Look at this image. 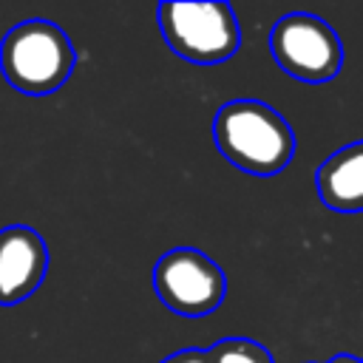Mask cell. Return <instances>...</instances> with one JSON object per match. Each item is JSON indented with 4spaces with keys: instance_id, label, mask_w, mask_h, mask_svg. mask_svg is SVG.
<instances>
[{
    "instance_id": "cell-1",
    "label": "cell",
    "mask_w": 363,
    "mask_h": 363,
    "mask_svg": "<svg viewBox=\"0 0 363 363\" xmlns=\"http://www.w3.org/2000/svg\"><path fill=\"white\" fill-rule=\"evenodd\" d=\"M213 142L233 167L252 176H275L295 156L289 122L258 99L224 102L213 116Z\"/></svg>"
},
{
    "instance_id": "cell-2",
    "label": "cell",
    "mask_w": 363,
    "mask_h": 363,
    "mask_svg": "<svg viewBox=\"0 0 363 363\" xmlns=\"http://www.w3.org/2000/svg\"><path fill=\"white\" fill-rule=\"evenodd\" d=\"M77 54L68 34L51 20H23L0 40V71L26 96H48L74 71Z\"/></svg>"
},
{
    "instance_id": "cell-3",
    "label": "cell",
    "mask_w": 363,
    "mask_h": 363,
    "mask_svg": "<svg viewBox=\"0 0 363 363\" xmlns=\"http://www.w3.org/2000/svg\"><path fill=\"white\" fill-rule=\"evenodd\" d=\"M159 28L167 48L196 65H216L241 48V26L227 3H159Z\"/></svg>"
},
{
    "instance_id": "cell-4",
    "label": "cell",
    "mask_w": 363,
    "mask_h": 363,
    "mask_svg": "<svg viewBox=\"0 0 363 363\" xmlns=\"http://www.w3.org/2000/svg\"><path fill=\"white\" fill-rule=\"evenodd\" d=\"M269 51L278 68L301 82H329L343 65V45L335 28L306 11L284 14L272 26Z\"/></svg>"
},
{
    "instance_id": "cell-5",
    "label": "cell",
    "mask_w": 363,
    "mask_h": 363,
    "mask_svg": "<svg viewBox=\"0 0 363 363\" xmlns=\"http://www.w3.org/2000/svg\"><path fill=\"white\" fill-rule=\"evenodd\" d=\"M153 289L170 312L182 318H201L224 303L227 278L224 269L201 250L176 247L156 261Z\"/></svg>"
},
{
    "instance_id": "cell-6",
    "label": "cell",
    "mask_w": 363,
    "mask_h": 363,
    "mask_svg": "<svg viewBox=\"0 0 363 363\" xmlns=\"http://www.w3.org/2000/svg\"><path fill=\"white\" fill-rule=\"evenodd\" d=\"M48 272V247L28 224L0 230V306H17L31 298Z\"/></svg>"
},
{
    "instance_id": "cell-7",
    "label": "cell",
    "mask_w": 363,
    "mask_h": 363,
    "mask_svg": "<svg viewBox=\"0 0 363 363\" xmlns=\"http://www.w3.org/2000/svg\"><path fill=\"white\" fill-rule=\"evenodd\" d=\"M315 187L323 207L335 213H363V139L323 159L315 173Z\"/></svg>"
},
{
    "instance_id": "cell-8",
    "label": "cell",
    "mask_w": 363,
    "mask_h": 363,
    "mask_svg": "<svg viewBox=\"0 0 363 363\" xmlns=\"http://www.w3.org/2000/svg\"><path fill=\"white\" fill-rule=\"evenodd\" d=\"M213 363H275L272 354L250 337H224L207 349Z\"/></svg>"
},
{
    "instance_id": "cell-9",
    "label": "cell",
    "mask_w": 363,
    "mask_h": 363,
    "mask_svg": "<svg viewBox=\"0 0 363 363\" xmlns=\"http://www.w3.org/2000/svg\"><path fill=\"white\" fill-rule=\"evenodd\" d=\"M162 363H213L207 349H182V352H173L170 357H164Z\"/></svg>"
},
{
    "instance_id": "cell-10",
    "label": "cell",
    "mask_w": 363,
    "mask_h": 363,
    "mask_svg": "<svg viewBox=\"0 0 363 363\" xmlns=\"http://www.w3.org/2000/svg\"><path fill=\"white\" fill-rule=\"evenodd\" d=\"M326 363H363V357H360V354H335V357L326 360Z\"/></svg>"
}]
</instances>
